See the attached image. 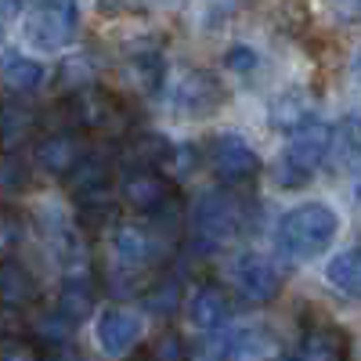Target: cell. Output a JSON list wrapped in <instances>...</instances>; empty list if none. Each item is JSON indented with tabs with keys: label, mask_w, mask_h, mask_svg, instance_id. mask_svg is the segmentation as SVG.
Returning <instances> with one entry per match:
<instances>
[{
	"label": "cell",
	"mask_w": 361,
	"mask_h": 361,
	"mask_svg": "<svg viewBox=\"0 0 361 361\" xmlns=\"http://www.w3.org/2000/svg\"><path fill=\"white\" fill-rule=\"evenodd\" d=\"M336 228H340V221L325 202H304L279 221L275 246L289 260H314L333 246Z\"/></svg>",
	"instance_id": "cell-1"
},
{
	"label": "cell",
	"mask_w": 361,
	"mask_h": 361,
	"mask_svg": "<svg viewBox=\"0 0 361 361\" xmlns=\"http://www.w3.org/2000/svg\"><path fill=\"white\" fill-rule=\"evenodd\" d=\"M333 134L336 130H329L318 119H304V123L293 130L286 156L279 159V173H275L279 185H286V188L307 185L311 173L329 159V152H333Z\"/></svg>",
	"instance_id": "cell-2"
},
{
	"label": "cell",
	"mask_w": 361,
	"mask_h": 361,
	"mask_svg": "<svg viewBox=\"0 0 361 361\" xmlns=\"http://www.w3.org/2000/svg\"><path fill=\"white\" fill-rule=\"evenodd\" d=\"M246 228V206L228 192H206L192 209V235L202 246H224Z\"/></svg>",
	"instance_id": "cell-3"
},
{
	"label": "cell",
	"mask_w": 361,
	"mask_h": 361,
	"mask_svg": "<svg viewBox=\"0 0 361 361\" xmlns=\"http://www.w3.org/2000/svg\"><path fill=\"white\" fill-rule=\"evenodd\" d=\"M80 25V8L73 0H47V4H33L25 15V40L37 51H62L76 40Z\"/></svg>",
	"instance_id": "cell-4"
},
{
	"label": "cell",
	"mask_w": 361,
	"mask_h": 361,
	"mask_svg": "<svg viewBox=\"0 0 361 361\" xmlns=\"http://www.w3.org/2000/svg\"><path fill=\"white\" fill-rule=\"evenodd\" d=\"M170 102L185 116H214L224 105V87L206 69H180L170 83Z\"/></svg>",
	"instance_id": "cell-5"
},
{
	"label": "cell",
	"mask_w": 361,
	"mask_h": 361,
	"mask_svg": "<svg viewBox=\"0 0 361 361\" xmlns=\"http://www.w3.org/2000/svg\"><path fill=\"white\" fill-rule=\"evenodd\" d=\"M209 170H214L224 185H246L260 173V156L238 137V134H221L209 141Z\"/></svg>",
	"instance_id": "cell-6"
},
{
	"label": "cell",
	"mask_w": 361,
	"mask_h": 361,
	"mask_svg": "<svg viewBox=\"0 0 361 361\" xmlns=\"http://www.w3.org/2000/svg\"><path fill=\"white\" fill-rule=\"evenodd\" d=\"M235 282H238V289H243V296L250 304H271V300L282 293L279 267L260 253H243L235 260Z\"/></svg>",
	"instance_id": "cell-7"
},
{
	"label": "cell",
	"mask_w": 361,
	"mask_h": 361,
	"mask_svg": "<svg viewBox=\"0 0 361 361\" xmlns=\"http://www.w3.org/2000/svg\"><path fill=\"white\" fill-rule=\"evenodd\" d=\"M123 199L141 209V214L156 217L159 209H166L173 202V192H170V177L159 173V170H130L127 180H123Z\"/></svg>",
	"instance_id": "cell-8"
},
{
	"label": "cell",
	"mask_w": 361,
	"mask_h": 361,
	"mask_svg": "<svg viewBox=\"0 0 361 361\" xmlns=\"http://www.w3.org/2000/svg\"><path fill=\"white\" fill-rule=\"evenodd\" d=\"M83 156H87V148L76 130H54L44 141H37V163L58 177H69L83 163Z\"/></svg>",
	"instance_id": "cell-9"
},
{
	"label": "cell",
	"mask_w": 361,
	"mask_h": 361,
	"mask_svg": "<svg viewBox=\"0 0 361 361\" xmlns=\"http://www.w3.org/2000/svg\"><path fill=\"white\" fill-rule=\"evenodd\" d=\"M141 333H145V325H141V314H134V311L112 307V311H105L98 318V343H102V350L109 357L127 354L141 340Z\"/></svg>",
	"instance_id": "cell-10"
},
{
	"label": "cell",
	"mask_w": 361,
	"mask_h": 361,
	"mask_svg": "<svg viewBox=\"0 0 361 361\" xmlns=\"http://www.w3.org/2000/svg\"><path fill=\"white\" fill-rule=\"evenodd\" d=\"M293 361H347V333L340 325L314 322L311 329H304Z\"/></svg>",
	"instance_id": "cell-11"
},
{
	"label": "cell",
	"mask_w": 361,
	"mask_h": 361,
	"mask_svg": "<svg viewBox=\"0 0 361 361\" xmlns=\"http://www.w3.org/2000/svg\"><path fill=\"white\" fill-rule=\"evenodd\" d=\"M66 105L73 109L69 112L73 127H83V130H105V127H112V119H116V102L98 87L76 90Z\"/></svg>",
	"instance_id": "cell-12"
},
{
	"label": "cell",
	"mask_w": 361,
	"mask_h": 361,
	"mask_svg": "<svg viewBox=\"0 0 361 361\" xmlns=\"http://www.w3.org/2000/svg\"><path fill=\"white\" fill-rule=\"evenodd\" d=\"M109 180H112V166L102 152H87L83 163L66 177L69 192L80 199V202H90V199H102L109 195Z\"/></svg>",
	"instance_id": "cell-13"
},
{
	"label": "cell",
	"mask_w": 361,
	"mask_h": 361,
	"mask_svg": "<svg viewBox=\"0 0 361 361\" xmlns=\"http://www.w3.org/2000/svg\"><path fill=\"white\" fill-rule=\"evenodd\" d=\"M40 296V286L33 279V271H25V264H18L15 257H4V267H0V300L4 307H29Z\"/></svg>",
	"instance_id": "cell-14"
},
{
	"label": "cell",
	"mask_w": 361,
	"mask_h": 361,
	"mask_svg": "<svg viewBox=\"0 0 361 361\" xmlns=\"http://www.w3.org/2000/svg\"><path fill=\"white\" fill-rule=\"evenodd\" d=\"M112 253H116V264L123 271H141L152 260V235L145 228H134V224H123L112 231Z\"/></svg>",
	"instance_id": "cell-15"
},
{
	"label": "cell",
	"mask_w": 361,
	"mask_h": 361,
	"mask_svg": "<svg viewBox=\"0 0 361 361\" xmlns=\"http://www.w3.org/2000/svg\"><path fill=\"white\" fill-rule=\"evenodd\" d=\"M228 314H231V304H228L224 289H217V286H202L188 304V318L199 329H209V333H217V329L228 322Z\"/></svg>",
	"instance_id": "cell-16"
},
{
	"label": "cell",
	"mask_w": 361,
	"mask_h": 361,
	"mask_svg": "<svg viewBox=\"0 0 361 361\" xmlns=\"http://www.w3.org/2000/svg\"><path fill=\"white\" fill-rule=\"evenodd\" d=\"M325 279L336 293L350 296V300H361V246H350L343 250L340 257H333L325 264Z\"/></svg>",
	"instance_id": "cell-17"
},
{
	"label": "cell",
	"mask_w": 361,
	"mask_h": 361,
	"mask_svg": "<svg viewBox=\"0 0 361 361\" xmlns=\"http://www.w3.org/2000/svg\"><path fill=\"white\" fill-rule=\"evenodd\" d=\"M44 83V66L33 62L25 54H11L4 58V90L15 98V94H33V90Z\"/></svg>",
	"instance_id": "cell-18"
},
{
	"label": "cell",
	"mask_w": 361,
	"mask_h": 361,
	"mask_svg": "<svg viewBox=\"0 0 361 361\" xmlns=\"http://www.w3.org/2000/svg\"><path fill=\"white\" fill-rule=\"evenodd\" d=\"M58 311H62L73 325H80L83 318L94 314V286L87 279H69L58 293Z\"/></svg>",
	"instance_id": "cell-19"
},
{
	"label": "cell",
	"mask_w": 361,
	"mask_h": 361,
	"mask_svg": "<svg viewBox=\"0 0 361 361\" xmlns=\"http://www.w3.org/2000/svg\"><path fill=\"white\" fill-rule=\"evenodd\" d=\"M130 80L145 90V94H159L163 83H166V62L159 51H141V54H130Z\"/></svg>",
	"instance_id": "cell-20"
},
{
	"label": "cell",
	"mask_w": 361,
	"mask_h": 361,
	"mask_svg": "<svg viewBox=\"0 0 361 361\" xmlns=\"http://www.w3.org/2000/svg\"><path fill=\"white\" fill-rule=\"evenodd\" d=\"M73 322L62 314V311H44L33 318V325H29V333H33L37 347H62L73 340Z\"/></svg>",
	"instance_id": "cell-21"
},
{
	"label": "cell",
	"mask_w": 361,
	"mask_h": 361,
	"mask_svg": "<svg viewBox=\"0 0 361 361\" xmlns=\"http://www.w3.org/2000/svg\"><path fill=\"white\" fill-rule=\"evenodd\" d=\"M238 350H243V333H209L192 347L188 361H228Z\"/></svg>",
	"instance_id": "cell-22"
},
{
	"label": "cell",
	"mask_w": 361,
	"mask_h": 361,
	"mask_svg": "<svg viewBox=\"0 0 361 361\" xmlns=\"http://www.w3.org/2000/svg\"><path fill=\"white\" fill-rule=\"evenodd\" d=\"M180 300H185V286H180L177 279H159L156 286H148L145 296H141V304L152 311V314H173L180 307Z\"/></svg>",
	"instance_id": "cell-23"
},
{
	"label": "cell",
	"mask_w": 361,
	"mask_h": 361,
	"mask_svg": "<svg viewBox=\"0 0 361 361\" xmlns=\"http://www.w3.org/2000/svg\"><path fill=\"white\" fill-rule=\"evenodd\" d=\"M33 127H37V112H29L25 105H15V102L4 105V148L8 152H15L33 134Z\"/></svg>",
	"instance_id": "cell-24"
},
{
	"label": "cell",
	"mask_w": 361,
	"mask_h": 361,
	"mask_svg": "<svg viewBox=\"0 0 361 361\" xmlns=\"http://www.w3.org/2000/svg\"><path fill=\"white\" fill-rule=\"evenodd\" d=\"M333 148H336V159H340V163H343V159H354V156L361 152V119H357V116L343 119V123L336 127Z\"/></svg>",
	"instance_id": "cell-25"
},
{
	"label": "cell",
	"mask_w": 361,
	"mask_h": 361,
	"mask_svg": "<svg viewBox=\"0 0 361 361\" xmlns=\"http://www.w3.org/2000/svg\"><path fill=\"white\" fill-rule=\"evenodd\" d=\"M188 347H185V340H180L177 333H166V336H159V343L152 347V361H188Z\"/></svg>",
	"instance_id": "cell-26"
},
{
	"label": "cell",
	"mask_w": 361,
	"mask_h": 361,
	"mask_svg": "<svg viewBox=\"0 0 361 361\" xmlns=\"http://www.w3.org/2000/svg\"><path fill=\"white\" fill-rule=\"evenodd\" d=\"M4 361H40V347L15 336H4Z\"/></svg>",
	"instance_id": "cell-27"
},
{
	"label": "cell",
	"mask_w": 361,
	"mask_h": 361,
	"mask_svg": "<svg viewBox=\"0 0 361 361\" xmlns=\"http://www.w3.org/2000/svg\"><path fill=\"white\" fill-rule=\"evenodd\" d=\"M224 66L228 69H235V73H250V69H257V51H250V47H231L228 54H224Z\"/></svg>",
	"instance_id": "cell-28"
},
{
	"label": "cell",
	"mask_w": 361,
	"mask_h": 361,
	"mask_svg": "<svg viewBox=\"0 0 361 361\" xmlns=\"http://www.w3.org/2000/svg\"><path fill=\"white\" fill-rule=\"evenodd\" d=\"M25 173H22V163H18V156L15 152H8L4 156V192L11 195V192H18V185H25Z\"/></svg>",
	"instance_id": "cell-29"
},
{
	"label": "cell",
	"mask_w": 361,
	"mask_h": 361,
	"mask_svg": "<svg viewBox=\"0 0 361 361\" xmlns=\"http://www.w3.org/2000/svg\"><path fill=\"white\" fill-rule=\"evenodd\" d=\"M40 361H83V357L73 343H62V347H40Z\"/></svg>",
	"instance_id": "cell-30"
},
{
	"label": "cell",
	"mask_w": 361,
	"mask_h": 361,
	"mask_svg": "<svg viewBox=\"0 0 361 361\" xmlns=\"http://www.w3.org/2000/svg\"><path fill=\"white\" fill-rule=\"evenodd\" d=\"M357 76H361V54H357Z\"/></svg>",
	"instance_id": "cell-31"
},
{
	"label": "cell",
	"mask_w": 361,
	"mask_h": 361,
	"mask_svg": "<svg viewBox=\"0 0 361 361\" xmlns=\"http://www.w3.org/2000/svg\"><path fill=\"white\" fill-rule=\"evenodd\" d=\"M279 361H289V357H279Z\"/></svg>",
	"instance_id": "cell-32"
}]
</instances>
